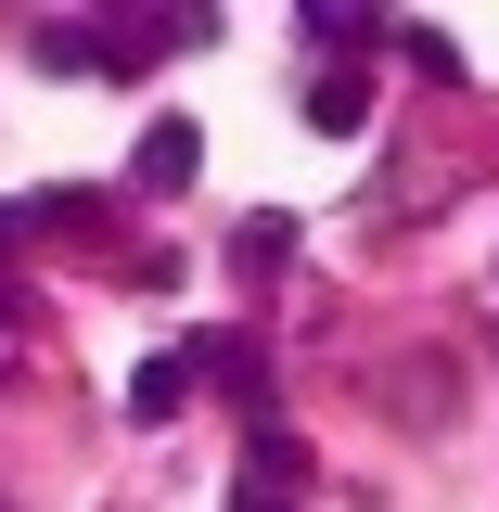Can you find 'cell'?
I'll list each match as a JSON object with an SVG mask.
<instances>
[{
    "mask_svg": "<svg viewBox=\"0 0 499 512\" xmlns=\"http://www.w3.org/2000/svg\"><path fill=\"white\" fill-rule=\"evenodd\" d=\"M359 116H372V77H359V64H333V77H308V128H333V141H346Z\"/></svg>",
    "mask_w": 499,
    "mask_h": 512,
    "instance_id": "3",
    "label": "cell"
},
{
    "mask_svg": "<svg viewBox=\"0 0 499 512\" xmlns=\"http://www.w3.org/2000/svg\"><path fill=\"white\" fill-rule=\"evenodd\" d=\"M231 512H295V500H269V487H231Z\"/></svg>",
    "mask_w": 499,
    "mask_h": 512,
    "instance_id": "5",
    "label": "cell"
},
{
    "mask_svg": "<svg viewBox=\"0 0 499 512\" xmlns=\"http://www.w3.org/2000/svg\"><path fill=\"white\" fill-rule=\"evenodd\" d=\"M13 320H26V308H13V282H0V346H13Z\"/></svg>",
    "mask_w": 499,
    "mask_h": 512,
    "instance_id": "6",
    "label": "cell"
},
{
    "mask_svg": "<svg viewBox=\"0 0 499 512\" xmlns=\"http://www.w3.org/2000/svg\"><path fill=\"white\" fill-rule=\"evenodd\" d=\"M192 167H205V128H192V116H154V128H141V154H128V180H141V192H192Z\"/></svg>",
    "mask_w": 499,
    "mask_h": 512,
    "instance_id": "1",
    "label": "cell"
},
{
    "mask_svg": "<svg viewBox=\"0 0 499 512\" xmlns=\"http://www.w3.org/2000/svg\"><path fill=\"white\" fill-rule=\"evenodd\" d=\"M192 384H205V359H192V346L141 359V372H128V423H180V410H192Z\"/></svg>",
    "mask_w": 499,
    "mask_h": 512,
    "instance_id": "2",
    "label": "cell"
},
{
    "mask_svg": "<svg viewBox=\"0 0 499 512\" xmlns=\"http://www.w3.org/2000/svg\"><path fill=\"white\" fill-rule=\"evenodd\" d=\"M231 256H244V269H282V256H295V218H244Z\"/></svg>",
    "mask_w": 499,
    "mask_h": 512,
    "instance_id": "4",
    "label": "cell"
}]
</instances>
